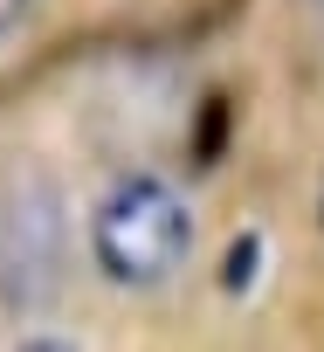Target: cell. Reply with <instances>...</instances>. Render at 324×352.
Instances as JSON below:
<instances>
[{
    "label": "cell",
    "instance_id": "cell-5",
    "mask_svg": "<svg viewBox=\"0 0 324 352\" xmlns=\"http://www.w3.org/2000/svg\"><path fill=\"white\" fill-rule=\"evenodd\" d=\"M310 8H317V21H324V0H310Z\"/></svg>",
    "mask_w": 324,
    "mask_h": 352
},
{
    "label": "cell",
    "instance_id": "cell-4",
    "mask_svg": "<svg viewBox=\"0 0 324 352\" xmlns=\"http://www.w3.org/2000/svg\"><path fill=\"white\" fill-rule=\"evenodd\" d=\"M317 228H324V180H317Z\"/></svg>",
    "mask_w": 324,
    "mask_h": 352
},
{
    "label": "cell",
    "instance_id": "cell-2",
    "mask_svg": "<svg viewBox=\"0 0 324 352\" xmlns=\"http://www.w3.org/2000/svg\"><path fill=\"white\" fill-rule=\"evenodd\" d=\"M56 290H62V201L56 180L21 173L0 194V304L28 318Z\"/></svg>",
    "mask_w": 324,
    "mask_h": 352
},
{
    "label": "cell",
    "instance_id": "cell-3",
    "mask_svg": "<svg viewBox=\"0 0 324 352\" xmlns=\"http://www.w3.org/2000/svg\"><path fill=\"white\" fill-rule=\"evenodd\" d=\"M28 8H35V0H0V42H8V35L28 21Z\"/></svg>",
    "mask_w": 324,
    "mask_h": 352
},
{
    "label": "cell",
    "instance_id": "cell-1",
    "mask_svg": "<svg viewBox=\"0 0 324 352\" xmlns=\"http://www.w3.org/2000/svg\"><path fill=\"white\" fill-rule=\"evenodd\" d=\"M90 256L111 283L124 290H159L173 283L194 256V208L173 180L159 173H124L90 214Z\"/></svg>",
    "mask_w": 324,
    "mask_h": 352
}]
</instances>
